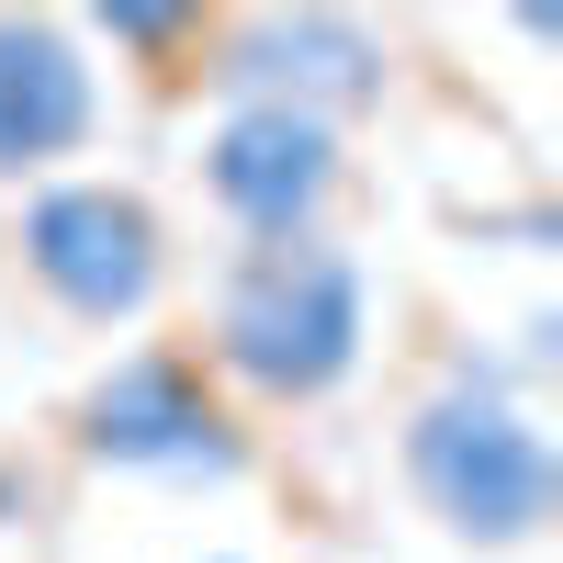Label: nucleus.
I'll use <instances>...</instances> for the list:
<instances>
[{
	"mask_svg": "<svg viewBox=\"0 0 563 563\" xmlns=\"http://www.w3.org/2000/svg\"><path fill=\"white\" fill-rule=\"evenodd\" d=\"M203 192L238 225L249 249H294L327 238V203H339V124L282 113V102H225L203 135Z\"/></svg>",
	"mask_w": 563,
	"mask_h": 563,
	"instance_id": "39448f33",
	"label": "nucleus"
},
{
	"mask_svg": "<svg viewBox=\"0 0 563 563\" xmlns=\"http://www.w3.org/2000/svg\"><path fill=\"white\" fill-rule=\"evenodd\" d=\"M372 339V282L339 238L294 249H238L214 282V384L249 406H327L361 372Z\"/></svg>",
	"mask_w": 563,
	"mask_h": 563,
	"instance_id": "f03ea898",
	"label": "nucleus"
},
{
	"mask_svg": "<svg viewBox=\"0 0 563 563\" xmlns=\"http://www.w3.org/2000/svg\"><path fill=\"white\" fill-rule=\"evenodd\" d=\"M124 57H203L214 45V12H192V0H113V12H90Z\"/></svg>",
	"mask_w": 563,
	"mask_h": 563,
	"instance_id": "6e6552de",
	"label": "nucleus"
},
{
	"mask_svg": "<svg viewBox=\"0 0 563 563\" xmlns=\"http://www.w3.org/2000/svg\"><path fill=\"white\" fill-rule=\"evenodd\" d=\"M12 249L34 271V294L79 327H135L169 294V225L135 180H45L12 225Z\"/></svg>",
	"mask_w": 563,
	"mask_h": 563,
	"instance_id": "20e7f679",
	"label": "nucleus"
},
{
	"mask_svg": "<svg viewBox=\"0 0 563 563\" xmlns=\"http://www.w3.org/2000/svg\"><path fill=\"white\" fill-rule=\"evenodd\" d=\"M395 462H406V496L429 507L462 552H530L552 530V485H563L552 474V429L530 417L519 372L485 361V350H462L451 384L406 406Z\"/></svg>",
	"mask_w": 563,
	"mask_h": 563,
	"instance_id": "f257e3e1",
	"label": "nucleus"
},
{
	"mask_svg": "<svg viewBox=\"0 0 563 563\" xmlns=\"http://www.w3.org/2000/svg\"><path fill=\"white\" fill-rule=\"evenodd\" d=\"M203 79L225 102H282L316 124H350L384 102V45H372L350 12H214Z\"/></svg>",
	"mask_w": 563,
	"mask_h": 563,
	"instance_id": "423d86ee",
	"label": "nucleus"
},
{
	"mask_svg": "<svg viewBox=\"0 0 563 563\" xmlns=\"http://www.w3.org/2000/svg\"><path fill=\"white\" fill-rule=\"evenodd\" d=\"M68 429H79V462L135 485H249V429L192 350H124L79 395Z\"/></svg>",
	"mask_w": 563,
	"mask_h": 563,
	"instance_id": "7ed1b4c3",
	"label": "nucleus"
},
{
	"mask_svg": "<svg viewBox=\"0 0 563 563\" xmlns=\"http://www.w3.org/2000/svg\"><path fill=\"white\" fill-rule=\"evenodd\" d=\"M102 79L57 12H0V180H45L57 158L90 147Z\"/></svg>",
	"mask_w": 563,
	"mask_h": 563,
	"instance_id": "0eeeda50",
	"label": "nucleus"
}]
</instances>
